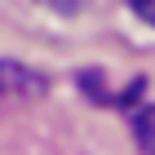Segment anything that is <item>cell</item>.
Instances as JSON below:
<instances>
[{
  "instance_id": "7a4b0ae2",
  "label": "cell",
  "mask_w": 155,
  "mask_h": 155,
  "mask_svg": "<svg viewBox=\"0 0 155 155\" xmlns=\"http://www.w3.org/2000/svg\"><path fill=\"white\" fill-rule=\"evenodd\" d=\"M129 9L142 18V22H151L155 27V0H129Z\"/></svg>"
},
{
  "instance_id": "6da1fadb",
  "label": "cell",
  "mask_w": 155,
  "mask_h": 155,
  "mask_svg": "<svg viewBox=\"0 0 155 155\" xmlns=\"http://www.w3.org/2000/svg\"><path fill=\"white\" fill-rule=\"evenodd\" d=\"M45 75L31 71V67H18V62H0V111L22 107V102H36L45 97Z\"/></svg>"
},
{
  "instance_id": "3957f363",
  "label": "cell",
  "mask_w": 155,
  "mask_h": 155,
  "mask_svg": "<svg viewBox=\"0 0 155 155\" xmlns=\"http://www.w3.org/2000/svg\"><path fill=\"white\" fill-rule=\"evenodd\" d=\"M45 5H53V9H62V13H75L84 0H45Z\"/></svg>"
}]
</instances>
